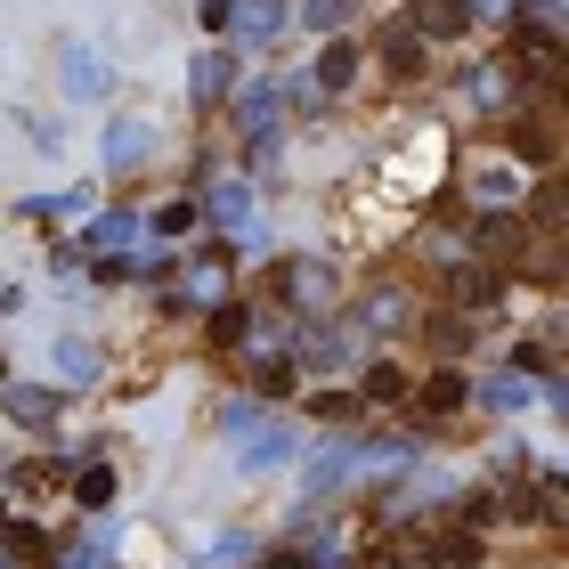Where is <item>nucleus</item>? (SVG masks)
Returning a JSON list of instances; mask_svg holds the SVG:
<instances>
[{
    "instance_id": "nucleus-13",
    "label": "nucleus",
    "mask_w": 569,
    "mask_h": 569,
    "mask_svg": "<svg viewBox=\"0 0 569 569\" xmlns=\"http://www.w3.org/2000/svg\"><path fill=\"white\" fill-rule=\"evenodd\" d=\"M237 456H244V463H277V456H284V431H252V439H237Z\"/></svg>"
},
{
    "instance_id": "nucleus-16",
    "label": "nucleus",
    "mask_w": 569,
    "mask_h": 569,
    "mask_svg": "<svg viewBox=\"0 0 569 569\" xmlns=\"http://www.w3.org/2000/svg\"><path fill=\"white\" fill-rule=\"evenodd\" d=\"M82 505H114V472H107V463H90V472H82Z\"/></svg>"
},
{
    "instance_id": "nucleus-23",
    "label": "nucleus",
    "mask_w": 569,
    "mask_h": 569,
    "mask_svg": "<svg viewBox=\"0 0 569 569\" xmlns=\"http://www.w3.org/2000/svg\"><path fill=\"white\" fill-rule=\"evenodd\" d=\"M367 569H399V561H391V553H367Z\"/></svg>"
},
{
    "instance_id": "nucleus-10",
    "label": "nucleus",
    "mask_w": 569,
    "mask_h": 569,
    "mask_svg": "<svg viewBox=\"0 0 569 569\" xmlns=\"http://www.w3.org/2000/svg\"><path fill=\"white\" fill-rule=\"evenodd\" d=\"M480 252H521V220L488 212V220H480Z\"/></svg>"
},
{
    "instance_id": "nucleus-21",
    "label": "nucleus",
    "mask_w": 569,
    "mask_h": 569,
    "mask_svg": "<svg viewBox=\"0 0 569 569\" xmlns=\"http://www.w3.org/2000/svg\"><path fill=\"white\" fill-rule=\"evenodd\" d=\"M244 212H252L244 188H220V220H228V228H244Z\"/></svg>"
},
{
    "instance_id": "nucleus-5",
    "label": "nucleus",
    "mask_w": 569,
    "mask_h": 569,
    "mask_svg": "<svg viewBox=\"0 0 569 569\" xmlns=\"http://www.w3.org/2000/svg\"><path fill=\"white\" fill-rule=\"evenodd\" d=\"M0 407L17 423H58V391H0Z\"/></svg>"
},
{
    "instance_id": "nucleus-3",
    "label": "nucleus",
    "mask_w": 569,
    "mask_h": 569,
    "mask_svg": "<svg viewBox=\"0 0 569 569\" xmlns=\"http://www.w3.org/2000/svg\"><path fill=\"white\" fill-rule=\"evenodd\" d=\"M188 293L196 301H228V252H203V261L188 269Z\"/></svg>"
},
{
    "instance_id": "nucleus-1",
    "label": "nucleus",
    "mask_w": 569,
    "mask_h": 569,
    "mask_svg": "<svg viewBox=\"0 0 569 569\" xmlns=\"http://www.w3.org/2000/svg\"><path fill=\"white\" fill-rule=\"evenodd\" d=\"M448 293H456L463 318H480V309H497V301H505V277L488 269V261H456V269H448Z\"/></svg>"
},
{
    "instance_id": "nucleus-19",
    "label": "nucleus",
    "mask_w": 569,
    "mask_h": 569,
    "mask_svg": "<svg viewBox=\"0 0 569 569\" xmlns=\"http://www.w3.org/2000/svg\"><path fill=\"white\" fill-rule=\"evenodd\" d=\"M252 382L277 399V391H293V367H284V358H261V375H252Z\"/></svg>"
},
{
    "instance_id": "nucleus-4",
    "label": "nucleus",
    "mask_w": 569,
    "mask_h": 569,
    "mask_svg": "<svg viewBox=\"0 0 569 569\" xmlns=\"http://www.w3.org/2000/svg\"><path fill=\"white\" fill-rule=\"evenodd\" d=\"M431 569H480V537H472V529H448V537L431 546Z\"/></svg>"
},
{
    "instance_id": "nucleus-2",
    "label": "nucleus",
    "mask_w": 569,
    "mask_h": 569,
    "mask_svg": "<svg viewBox=\"0 0 569 569\" xmlns=\"http://www.w3.org/2000/svg\"><path fill=\"white\" fill-rule=\"evenodd\" d=\"M463 24H472V0H416V33H431V41H456Z\"/></svg>"
},
{
    "instance_id": "nucleus-12",
    "label": "nucleus",
    "mask_w": 569,
    "mask_h": 569,
    "mask_svg": "<svg viewBox=\"0 0 569 569\" xmlns=\"http://www.w3.org/2000/svg\"><path fill=\"white\" fill-rule=\"evenodd\" d=\"M58 375H66V382H90V375H98V350H90V342H66V350H58Z\"/></svg>"
},
{
    "instance_id": "nucleus-14",
    "label": "nucleus",
    "mask_w": 569,
    "mask_h": 569,
    "mask_svg": "<svg viewBox=\"0 0 569 569\" xmlns=\"http://www.w3.org/2000/svg\"><path fill=\"white\" fill-rule=\"evenodd\" d=\"M423 333H431L439 350H463V333H472V326H463V309H456V318H448V309H439V318H431Z\"/></svg>"
},
{
    "instance_id": "nucleus-18",
    "label": "nucleus",
    "mask_w": 569,
    "mask_h": 569,
    "mask_svg": "<svg viewBox=\"0 0 569 569\" xmlns=\"http://www.w3.org/2000/svg\"><path fill=\"white\" fill-rule=\"evenodd\" d=\"M131 237H139V220H131V212H122V220H98V228H90V244H131Z\"/></svg>"
},
{
    "instance_id": "nucleus-9",
    "label": "nucleus",
    "mask_w": 569,
    "mask_h": 569,
    "mask_svg": "<svg viewBox=\"0 0 569 569\" xmlns=\"http://www.w3.org/2000/svg\"><path fill=\"white\" fill-rule=\"evenodd\" d=\"M147 147H154V139L139 131V122H114V131H107V163L122 171V163H139V154H147Z\"/></svg>"
},
{
    "instance_id": "nucleus-22",
    "label": "nucleus",
    "mask_w": 569,
    "mask_h": 569,
    "mask_svg": "<svg viewBox=\"0 0 569 569\" xmlns=\"http://www.w3.org/2000/svg\"><path fill=\"white\" fill-rule=\"evenodd\" d=\"M350 9V0H318V9H309V17H318V24H333V17H342Z\"/></svg>"
},
{
    "instance_id": "nucleus-7",
    "label": "nucleus",
    "mask_w": 569,
    "mask_h": 569,
    "mask_svg": "<svg viewBox=\"0 0 569 569\" xmlns=\"http://www.w3.org/2000/svg\"><path fill=\"white\" fill-rule=\"evenodd\" d=\"M463 399H472V382H463V375H431V382H423V407H431V416H456Z\"/></svg>"
},
{
    "instance_id": "nucleus-6",
    "label": "nucleus",
    "mask_w": 569,
    "mask_h": 569,
    "mask_svg": "<svg viewBox=\"0 0 569 569\" xmlns=\"http://www.w3.org/2000/svg\"><path fill=\"white\" fill-rule=\"evenodd\" d=\"M244 333H252V309H244V301H212V342H220V350H237Z\"/></svg>"
},
{
    "instance_id": "nucleus-20",
    "label": "nucleus",
    "mask_w": 569,
    "mask_h": 569,
    "mask_svg": "<svg viewBox=\"0 0 569 569\" xmlns=\"http://www.w3.org/2000/svg\"><path fill=\"white\" fill-rule=\"evenodd\" d=\"M244 131H269V90H244Z\"/></svg>"
},
{
    "instance_id": "nucleus-8",
    "label": "nucleus",
    "mask_w": 569,
    "mask_h": 569,
    "mask_svg": "<svg viewBox=\"0 0 569 569\" xmlns=\"http://www.w3.org/2000/svg\"><path fill=\"white\" fill-rule=\"evenodd\" d=\"M350 73H358V49H350V41H333L326 58H318V90H350Z\"/></svg>"
},
{
    "instance_id": "nucleus-11",
    "label": "nucleus",
    "mask_w": 569,
    "mask_h": 569,
    "mask_svg": "<svg viewBox=\"0 0 569 569\" xmlns=\"http://www.w3.org/2000/svg\"><path fill=\"white\" fill-rule=\"evenodd\" d=\"M399 391H407L399 367H367V375H358V399H399Z\"/></svg>"
},
{
    "instance_id": "nucleus-17",
    "label": "nucleus",
    "mask_w": 569,
    "mask_h": 569,
    "mask_svg": "<svg viewBox=\"0 0 569 569\" xmlns=\"http://www.w3.org/2000/svg\"><path fill=\"white\" fill-rule=\"evenodd\" d=\"M228 90V58H203L196 66V98H220Z\"/></svg>"
},
{
    "instance_id": "nucleus-15",
    "label": "nucleus",
    "mask_w": 569,
    "mask_h": 569,
    "mask_svg": "<svg viewBox=\"0 0 569 569\" xmlns=\"http://www.w3.org/2000/svg\"><path fill=\"white\" fill-rule=\"evenodd\" d=\"M196 228V203H163V212H154V237H188Z\"/></svg>"
}]
</instances>
